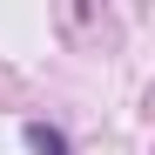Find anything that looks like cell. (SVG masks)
<instances>
[{
    "instance_id": "1",
    "label": "cell",
    "mask_w": 155,
    "mask_h": 155,
    "mask_svg": "<svg viewBox=\"0 0 155 155\" xmlns=\"http://www.w3.org/2000/svg\"><path fill=\"white\" fill-rule=\"evenodd\" d=\"M27 142H34V155H68V142H61V135H47V128H34Z\"/></svg>"
}]
</instances>
